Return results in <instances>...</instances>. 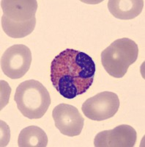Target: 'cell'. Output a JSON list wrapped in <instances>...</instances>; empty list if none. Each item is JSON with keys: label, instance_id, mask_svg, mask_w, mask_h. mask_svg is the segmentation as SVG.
Segmentation results:
<instances>
[{"label": "cell", "instance_id": "obj_1", "mask_svg": "<svg viewBox=\"0 0 145 147\" xmlns=\"http://www.w3.org/2000/svg\"><path fill=\"white\" fill-rule=\"evenodd\" d=\"M96 66L92 57L80 51L67 49L51 64L52 85L63 97L74 99L88 90L93 83Z\"/></svg>", "mask_w": 145, "mask_h": 147}, {"label": "cell", "instance_id": "obj_2", "mask_svg": "<svg viewBox=\"0 0 145 147\" xmlns=\"http://www.w3.org/2000/svg\"><path fill=\"white\" fill-rule=\"evenodd\" d=\"M14 100L22 115L29 119H38L45 114L51 105L50 94L41 82L29 80L17 87Z\"/></svg>", "mask_w": 145, "mask_h": 147}, {"label": "cell", "instance_id": "obj_3", "mask_svg": "<svg viewBox=\"0 0 145 147\" xmlns=\"http://www.w3.org/2000/svg\"><path fill=\"white\" fill-rule=\"evenodd\" d=\"M138 55L136 43L130 38H123L114 40L102 52L101 63L109 75L122 78L129 66L136 61Z\"/></svg>", "mask_w": 145, "mask_h": 147}, {"label": "cell", "instance_id": "obj_4", "mask_svg": "<svg viewBox=\"0 0 145 147\" xmlns=\"http://www.w3.org/2000/svg\"><path fill=\"white\" fill-rule=\"evenodd\" d=\"M118 96L113 92L103 91L90 97L83 103L82 110L86 117L101 121L113 117L120 108Z\"/></svg>", "mask_w": 145, "mask_h": 147}, {"label": "cell", "instance_id": "obj_5", "mask_svg": "<svg viewBox=\"0 0 145 147\" xmlns=\"http://www.w3.org/2000/svg\"><path fill=\"white\" fill-rule=\"evenodd\" d=\"M32 52L23 44H15L5 50L1 57V69L10 79L21 78L32 63Z\"/></svg>", "mask_w": 145, "mask_h": 147}, {"label": "cell", "instance_id": "obj_6", "mask_svg": "<svg viewBox=\"0 0 145 147\" xmlns=\"http://www.w3.org/2000/svg\"><path fill=\"white\" fill-rule=\"evenodd\" d=\"M52 117L55 127L64 136L74 137L82 132L84 119L74 106L59 104L53 109Z\"/></svg>", "mask_w": 145, "mask_h": 147}, {"label": "cell", "instance_id": "obj_7", "mask_svg": "<svg viewBox=\"0 0 145 147\" xmlns=\"http://www.w3.org/2000/svg\"><path fill=\"white\" fill-rule=\"evenodd\" d=\"M137 133L130 125L122 124L111 130L99 132L95 138V147H133L136 144Z\"/></svg>", "mask_w": 145, "mask_h": 147}, {"label": "cell", "instance_id": "obj_8", "mask_svg": "<svg viewBox=\"0 0 145 147\" xmlns=\"http://www.w3.org/2000/svg\"><path fill=\"white\" fill-rule=\"evenodd\" d=\"M1 7L9 20L24 22L35 18L37 2L36 0H2Z\"/></svg>", "mask_w": 145, "mask_h": 147}, {"label": "cell", "instance_id": "obj_9", "mask_svg": "<svg viewBox=\"0 0 145 147\" xmlns=\"http://www.w3.org/2000/svg\"><path fill=\"white\" fill-rule=\"evenodd\" d=\"M144 2V0H110L108 2V8L115 18L130 20L142 13Z\"/></svg>", "mask_w": 145, "mask_h": 147}, {"label": "cell", "instance_id": "obj_10", "mask_svg": "<svg viewBox=\"0 0 145 147\" xmlns=\"http://www.w3.org/2000/svg\"><path fill=\"white\" fill-rule=\"evenodd\" d=\"M48 137L43 129L37 126H29L21 131L18 139L19 147H45Z\"/></svg>", "mask_w": 145, "mask_h": 147}, {"label": "cell", "instance_id": "obj_11", "mask_svg": "<svg viewBox=\"0 0 145 147\" xmlns=\"http://www.w3.org/2000/svg\"><path fill=\"white\" fill-rule=\"evenodd\" d=\"M1 24L6 35L13 38H21L33 32L36 25V18L35 17L28 22H15L9 20L3 15Z\"/></svg>", "mask_w": 145, "mask_h": 147}]
</instances>
